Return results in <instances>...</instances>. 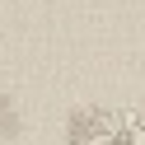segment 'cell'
Returning a JSON list of instances; mask_svg holds the SVG:
<instances>
[{"mask_svg": "<svg viewBox=\"0 0 145 145\" xmlns=\"http://www.w3.org/2000/svg\"><path fill=\"white\" fill-rule=\"evenodd\" d=\"M66 145H145V117L131 108H75Z\"/></svg>", "mask_w": 145, "mask_h": 145, "instance_id": "6da1fadb", "label": "cell"}, {"mask_svg": "<svg viewBox=\"0 0 145 145\" xmlns=\"http://www.w3.org/2000/svg\"><path fill=\"white\" fill-rule=\"evenodd\" d=\"M14 131H19V108H14L10 98L0 94V145H5V140H14Z\"/></svg>", "mask_w": 145, "mask_h": 145, "instance_id": "7a4b0ae2", "label": "cell"}]
</instances>
